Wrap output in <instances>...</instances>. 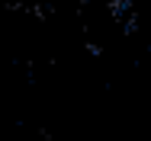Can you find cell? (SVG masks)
Returning a JSON list of instances; mask_svg holds the SVG:
<instances>
[{
    "label": "cell",
    "mask_w": 151,
    "mask_h": 141,
    "mask_svg": "<svg viewBox=\"0 0 151 141\" xmlns=\"http://www.w3.org/2000/svg\"><path fill=\"white\" fill-rule=\"evenodd\" d=\"M122 3H129V0H122Z\"/></svg>",
    "instance_id": "obj_1"
}]
</instances>
